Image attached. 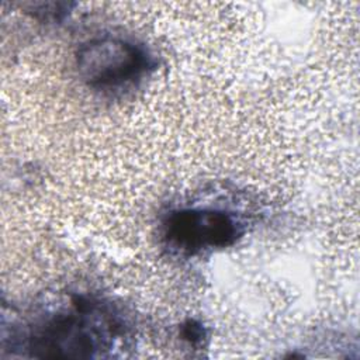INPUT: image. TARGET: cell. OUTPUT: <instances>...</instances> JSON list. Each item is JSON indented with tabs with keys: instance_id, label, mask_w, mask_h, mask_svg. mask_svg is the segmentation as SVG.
Listing matches in <instances>:
<instances>
[{
	"instance_id": "277c9868",
	"label": "cell",
	"mask_w": 360,
	"mask_h": 360,
	"mask_svg": "<svg viewBox=\"0 0 360 360\" xmlns=\"http://www.w3.org/2000/svg\"><path fill=\"white\" fill-rule=\"evenodd\" d=\"M181 336L186 339L190 345L197 346L202 343V339L205 338V330L201 323L190 319L181 326Z\"/></svg>"
},
{
	"instance_id": "7a4b0ae2",
	"label": "cell",
	"mask_w": 360,
	"mask_h": 360,
	"mask_svg": "<svg viewBox=\"0 0 360 360\" xmlns=\"http://www.w3.org/2000/svg\"><path fill=\"white\" fill-rule=\"evenodd\" d=\"M158 68L149 46L122 34H98L82 42L75 53V70L90 90L114 96L138 86Z\"/></svg>"
},
{
	"instance_id": "6da1fadb",
	"label": "cell",
	"mask_w": 360,
	"mask_h": 360,
	"mask_svg": "<svg viewBox=\"0 0 360 360\" xmlns=\"http://www.w3.org/2000/svg\"><path fill=\"white\" fill-rule=\"evenodd\" d=\"M128 336V322L111 302L70 294L59 304L38 307L4 338L13 352L39 359L107 357Z\"/></svg>"
},
{
	"instance_id": "3957f363",
	"label": "cell",
	"mask_w": 360,
	"mask_h": 360,
	"mask_svg": "<svg viewBox=\"0 0 360 360\" xmlns=\"http://www.w3.org/2000/svg\"><path fill=\"white\" fill-rule=\"evenodd\" d=\"M248 217L221 202H193L170 208L160 221L163 246L190 259L235 245L248 231Z\"/></svg>"
}]
</instances>
